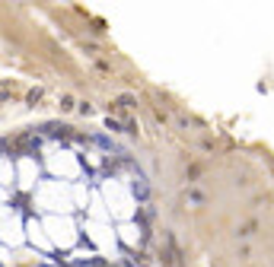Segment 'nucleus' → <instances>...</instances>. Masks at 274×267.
Returning <instances> with one entry per match:
<instances>
[{
    "mask_svg": "<svg viewBox=\"0 0 274 267\" xmlns=\"http://www.w3.org/2000/svg\"><path fill=\"white\" fill-rule=\"evenodd\" d=\"M131 191H134V197H137V200H147V197H150V188H147L144 178H137V182L131 185Z\"/></svg>",
    "mask_w": 274,
    "mask_h": 267,
    "instance_id": "nucleus-1",
    "label": "nucleus"
},
{
    "mask_svg": "<svg viewBox=\"0 0 274 267\" xmlns=\"http://www.w3.org/2000/svg\"><path fill=\"white\" fill-rule=\"evenodd\" d=\"M185 200H188L191 207H201V204H204V194H201V191H188V194H185Z\"/></svg>",
    "mask_w": 274,
    "mask_h": 267,
    "instance_id": "nucleus-2",
    "label": "nucleus"
},
{
    "mask_svg": "<svg viewBox=\"0 0 274 267\" xmlns=\"http://www.w3.org/2000/svg\"><path fill=\"white\" fill-rule=\"evenodd\" d=\"M96 143L105 146V150H112V140H109V137H96Z\"/></svg>",
    "mask_w": 274,
    "mask_h": 267,
    "instance_id": "nucleus-3",
    "label": "nucleus"
}]
</instances>
